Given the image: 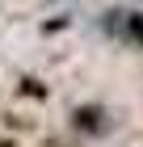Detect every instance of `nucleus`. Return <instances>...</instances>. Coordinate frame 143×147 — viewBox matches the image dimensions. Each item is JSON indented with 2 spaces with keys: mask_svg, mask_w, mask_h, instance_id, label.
I'll return each mask as SVG.
<instances>
[{
  "mask_svg": "<svg viewBox=\"0 0 143 147\" xmlns=\"http://www.w3.org/2000/svg\"><path fill=\"white\" fill-rule=\"evenodd\" d=\"M97 118H105V113H101V109H80L76 113V126L88 130V135H97V130H105V122H97Z\"/></svg>",
  "mask_w": 143,
  "mask_h": 147,
  "instance_id": "f257e3e1",
  "label": "nucleus"
}]
</instances>
